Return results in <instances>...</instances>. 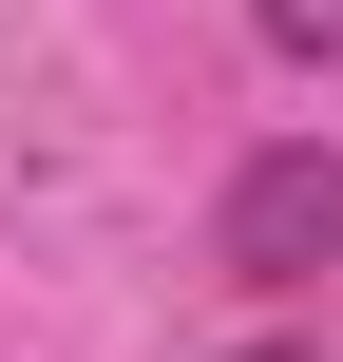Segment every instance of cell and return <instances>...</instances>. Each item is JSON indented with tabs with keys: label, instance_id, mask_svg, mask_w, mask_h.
Segmentation results:
<instances>
[{
	"label": "cell",
	"instance_id": "1",
	"mask_svg": "<svg viewBox=\"0 0 343 362\" xmlns=\"http://www.w3.org/2000/svg\"><path fill=\"white\" fill-rule=\"evenodd\" d=\"M210 248H229V286H306V267L343 248V153H325V134L248 153V172H229V229H210Z\"/></svg>",
	"mask_w": 343,
	"mask_h": 362
},
{
	"label": "cell",
	"instance_id": "2",
	"mask_svg": "<svg viewBox=\"0 0 343 362\" xmlns=\"http://www.w3.org/2000/svg\"><path fill=\"white\" fill-rule=\"evenodd\" d=\"M248 19H267V57H306V76L343 57V0H248Z\"/></svg>",
	"mask_w": 343,
	"mask_h": 362
},
{
	"label": "cell",
	"instance_id": "3",
	"mask_svg": "<svg viewBox=\"0 0 343 362\" xmlns=\"http://www.w3.org/2000/svg\"><path fill=\"white\" fill-rule=\"evenodd\" d=\"M229 362H306V344H229Z\"/></svg>",
	"mask_w": 343,
	"mask_h": 362
}]
</instances>
